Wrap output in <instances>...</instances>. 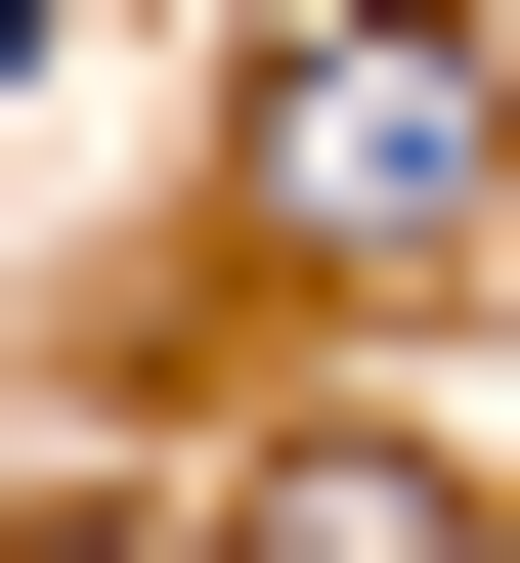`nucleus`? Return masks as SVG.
<instances>
[{
  "instance_id": "nucleus-1",
  "label": "nucleus",
  "mask_w": 520,
  "mask_h": 563,
  "mask_svg": "<svg viewBox=\"0 0 520 563\" xmlns=\"http://www.w3.org/2000/svg\"><path fill=\"white\" fill-rule=\"evenodd\" d=\"M261 217H347V261L477 217V44H434V0H303V44H261Z\"/></svg>"
},
{
  "instance_id": "nucleus-2",
  "label": "nucleus",
  "mask_w": 520,
  "mask_h": 563,
  "mask_svg": "<svg viewBox=\"0 0 520 563\" xmlns=\"http://www.w3.org/2000/svg\"><path fill=\"white\" fill-rule=\"evenodd\" d=\"M261 563H520L477 477H390V433H303V477H261Z\"/></svg>"
}]
</instances>
